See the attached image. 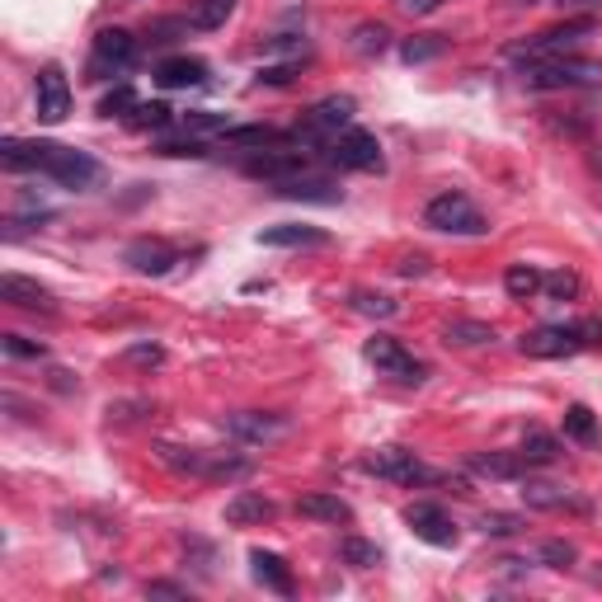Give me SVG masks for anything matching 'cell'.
<instances>
[{"label":"cell","mask_w":602,"mask_h":602,"mask_svg":"<svg viewBox=\"0 0 602 602\" xmlns=\"http://www.w3.org/2000/svg\"><path fill=\"white\" fill-rule=\"evenodd\" d=\"M0 165L10 174H47L62 189H95L104 174V165L90 151L62 147V141H20V137L0 141Z\"/></svg>","instance_id":"1"},{"label":"cell","mask_w":602,"mask_h":602,"mask_svg":"<svg viewBox=\"0 0 602 602\" xmlns=\"http://www.w3.org/2000/svg\"><path fill=\"white\" fill-rule=\"evenodd\" d=\"M353 114H358V99H353V95H330V99L311 104V109L301 114L292 141H297V147H307V151H311V147L325 151L334 137L353 128Z\"/></svg>","instance_id":"2"},{"label":"cell","mask_w":602,"mask_h":602,"mask_svg":"<svg viewBox=\"0 0 602 602\" xmlns=\"http://www.w3.org/2000/svg\"><path fill=\"white\" fill-rule=\"evenodd\" d=\"M598 24L583 14V20H565V24H556V29H541V33H533V39H523V43H513L508 47V62L513 66H533V62H551V57H570V52L589 39Z\"/></svg>","instance_id":"3"},{"label":"cell","mask_w":602,"mask_h":602,"mask_svg":"<svg viewBox=\"0 0 602 602\" xmlns=\"http://www.w3.org/2000/svg\"><path fill=\"white\" fill-rule=\"evenodd\" d=\"M523 85L527 90H593L602 85V62L589 57H551V62H533L523 66Z\"/></svg>","instance_id":"4"},{"label":"cell","mask_w":602,"mask_h":602,"mask_svg":"<svg viewBox=\"0 0 602 602\" xmlns=\"http://www.w3.org/2000/svg\"><path fill=\"white\" fill-rule=\"evenodd\" d=\"M423 226H433V232L442 236H485L490 232V222H485V212L475 207L466 193H438V198L423 207Z\"/></svg>","instance_id":"5"},{"label":"cell","mask_w":602,"mask_h":602,"mask_svg":"<svg viewBox=\"0 0 602 602\" xmlns=\"http://www.w3.org/2000/svg\"><path fill=\"white\" fill-rule=\"evenodd\" d=\"M363 358L377 367L381 377H396V381H410V386L429 381V363L415 358V353L405 348L400 340H391V334H377V340H367V344H363Z\"/></svg>","instance_id":"6"},{"label":"cell","mask_w":602,"mask_h":602,"mask_svg":"<svg viewBox=\"0 0 602 602\" xmlns=\"http://www.w3.org/2000/svg\"><path fill=\"white\" fill-rule=\"evenodd\" d=\"M137 62V39L128 29H99L95 43H90V80H109V76H122Z\"/></svg>","instance_id":"7"},{"label":"cell","mask_w":602,"mask_h":602,"mask_svg":"<svg viewBox=\"0 0 602 602\" xmlns=\"http://www.w3.org/2000/svg\"><path fill=\"white\" fill-rule=\"evenodd\" d=\"M325 161L334 165V170H363V174H372V170H381L386 165V155H381V141L372 137V132H363V128H348V132H340L325 147Z\"/></svg>","instance_id":"8"},{"label":"cell","mask_w":602,"mask_h":602,"mask_svg":"<svg viewBox=\"0 0 602 602\" xmlns=\"http://www.w3.org/2000/svg\"><path fill=\"white\" fill-rule=\"evenodd\" d=\"M363 466L372 475H381V481H396V485H433L438 481V471L423 466L410 448H377Z\"/></svg>","instance_id":"9"},{"label":"cell","mask_w":602,"mask_h":602,"mask_svg":"<svg viewBox=\"0 0 602 602\" xmlns=\"http://www.w3.org/2000/svg\"><path fill=\"white\" fill-rule=\"evenodd\" d=\"M301 170H311V155H307V147H264V151H250L245 155V174H255V180H269V184H278V180H292V174H301Z\"/></svg>","instance_id":"10"},{"label":"cell","mask_w":602,"mask_h":602,"mask_svg":"<svg viewBox=\"0 0 602 602\" xmlns=\"http://www.w3.org/2000/svg\"><path fill=\"white\" fill-rule=\"evenodd\" d=\"M33 104H39V118L52 122V128L71 114V85H66V71L57 62H47L39 71V80H33Z\"/></svg>","instance_id":"11"},{"label":"cell","mask_w":602,"mask_h":602,"mask_svg":"<svg viewBox=\"0 0 602 602\" xmlns=\"http://www.w3.org/2000/svg\"><path fill=\"white\" fill-rule=\"evenodd\" d=\"M122 264H132L137 273L165 278L174 264H180V250H174L170 240H161V236H137V240H128V250H122Z\"/></svg>","instance_id":"12"},{"label":"cell","mask_w":602,"mask_h":602,"mask_svg":"<svg viewBox=\"0 0 602 602\" xmlns=\"http://www.w3.org/2000/svg\"><path fill=\"white\" fill-rule=\"evenodd\" d=\"M405 523H410V533L419 537V541H429V546H438V551H448V546H456V523L442 513L438 504H410L405 508Z\"/></svg>","instance_id":"13"},{"label":"cell","mask_w":602,"mask_h":602,"mask_svg":"<svg viewBox=\"0 0 602 602\" xmlns=\"http://www.w3.org/2000/svg\"><path fill=\"white\" fill-rule=\"evenodd\" d=\"M579 348H583L579 325H541L533 334H523L527 358H570V353H579Z\"/></svg>","instance_id":"14"},{"label":"cell","mask_w":602,"mask_h":602,"mask_svg":"<svg viewBox=\"0 0 602 602\" xmlns=\"http://www.w3.org/2000/svg\"><path fill=\"white\" fill-rule=\"evenodd\" d=\"M0 301L14 307V311H43V315L57 311V297H52L43 282L24 278V273H6V278H0Z\"/></svg>","instance_id":"15"},{"label":"cell","mask_w":602,"mask_h":602,"mask_svg":"<svg viewBox=\"0 0 602 602\" xmlns=\"http://www.w3.org/2000/svg\"><path fill=\"white\" fill-rule=\"evenodd\" d=\"M273 193H278V198H297V203H340L344 198L340 184L325 180V174H311V170L292 174V180H278Z\"/></svg>","instance_id":"16"},{"label":"cell","mask_w":602,"mask_h":602,"mask_svg":"<svg viewBox=\"0 0 602 602\" xmlns=\"http://www.w3.org/2000/svg\"><path fill=\"white\" fill-rule=\"evenodd\" d=\"M523 504L541 508V513H589V499H579L574 490L551 485V481H527L523 485Z\"/></svg>","instance_id":"17"},{"label":"cell","mask_w":602,"mask_h":602,"mask_svg":"<svg viewBox=\"0 0 602 602\" xmlns=\"http://www.w3.org/2000/svg\"><path fill=\"white\" fill-rule=\"evenodd\" d=\"M232 527H255V523H273L278 518V504L269 499V494H259V490H236L232 494V504H226L222 513Z\"/></svg>","instance_id":"18"},{"label":"cell","mask_w":602,"mask_h":602,"mask_svg":"<svg viewBox=\"0 0 602 602\" xmlns=\"http://www.w3.org/2000/svg\"><path fill=\"white\" fill-rule=\"evenodd\" d=\"M259 245H273V250H321V245H330V232H321V226L282 222V226L259 232Z\"/></svg>","instance_id":"19"},{"label":"cell","mask_w":602,"mask_h":602,"mask_svg":"<svg viewBox=\"0 0 602 602\" xmlns=\"http://www.w3.org/2000/svg\"><path fill=\"white\" fill-rule=\"evenodd\" d=\"M226 429H232L240 442H273V438L288 433V419H282V415L245 410V415H232V419H226Z\"/></svg>","instance_id":"20"},{"label":"cell","mask_w":602,"mask_h":602,"mask_svg":"<svg viewBox=\"0 0 602 602\" xmlns=\"http://www.w3.org/2000/svg\"><path fill=\"white\" fill-rule=\"evenodd\" d=\"M155 85H165V90H193V85H207V62L165 57L161 66H155Z\"/></svg>","instance_id":"21"},{"label":"cell","mask_w":602,"mask_h":602,"mask_svg":"<svg viewBox=\"0 0 602 602\" xmlns=\"http://www.w3.org/2000/svg\"><path fill=\"white\" fill-rule=\"evenodd\" d=\"M297 513L301 518H315V523H353V508L340 499V494H325V490H311V494H301L297 499Z\"/></svg>","instance_id":"22"},{"label":"cell","mask_w":602,"mask_h":602,"mask_svg":"<svg viewBox=\"0 0 602 602\" xmlns=\"http://www.w3.org/2000/svg\"><path fill=\"white\" fill-rule=\"evenodd\" d=\"M250 574H255V583H264V589H273V593H282V598L297 589L288 560L273 556V551H250Z\"/></svg>","instance_id":"23"},{"label":"cell","mask_w":602,"mask_h":602,"mask_svg":"<svg viewBox=\"0 0 602 602\" xmlns=\"http://www.w3.org/2000/svg\"><path fill=\"white\" fill-rule=\"evenodd\" d=\"M236 6H240V0H189L184 20H189L193 33H217L236 14Z\"/></svg>","instance_id":"24"},{"label":"cell","mask_w":602,"mask_h":602,"mask_svg":"<svg viewBox=\"0 0 602 602\" xmlns=\"http://www.w3.org/2000/svg\"><path fill=\"white\" fill-rule=\"evenodd\" d=\"M466 466L475 475H490V481H518V475L527 471V462L518 452H475Z\"/></svg>","instance_id":"25"},{"label":"cell","mask_w":602,"mask_h":602,"mask_svg":"<svg viewBox=\"0 0 602 602\" xmlns=\"http://www.w3.org/2000/svg\"><path fill=\"white\" fill-rule=\"evenodd\" d=\"M348 47L358 52V57H381V52L391 47V29L377 24V20H363V24H353Z\"/></svg>","instance_id":"26"},{"label":"cell","mask_w":602,"mask_h":602,"mask_svg":"<svg viewBox=\"0 0 602 602\" xmlns=\"http://www.w3.org/2000/svg\"><path fill=\"white\" fill-rule=\"evenodd\" d=\"M518 456H523L527 466H551L556 456H560V438H556V433H546V429H527V433H523Z\"/></svg>","instance_id":"27"},{"label":"cell","mask_w":602,"mask_h":602,"mask_svg":"<svg viewBox=\"0 0 602 602\" xmlns=\"http://www.w3.org/2000/svg\"><path fill=\"white\" fill-rule=\"evenodd\" d=\"M442 340L456 344V348H481V344H494L499 334H494V325H485V321H452L442 330Z\"/></svg>","instance_id":"28"},{"label":"cell","mask_w":602,"mask_h":602,"mask_svg":"<svg viewBox=\"0 0 602 602\" xmlns=\"http://www.w3.org/2000/svg\"><path fill=\"white\" fill-rule=\"evenodd\" d=\"M348 307L358 311V315H372V321H396V315H400V301H396V297H386V292H363V288L348 297Z\"/></svg>","instance_id":"29"},{"label":"cell","mask_w":602,"mask_h":602,"mask_svg":"<svg viewBox=\"0 0 602 602\" xmlns=\"http://www.w3.org/2000/svg\"><path fill=\"white\" fill-rule=\"evenodd\" d=\"M541 282H546V273H541V269H533V264H513V269L504 273V288H508V297H513V301L537 297V292H541Z\"/></svg>","instance_id":"30"},{"label":"cell","mask_w":602,"mask_h":602,"mask_svg":"<svg viewBox=\"0 0 602 602\" xmlns=\"http://www.w3.org/2000/svg\"><path fill=\"white\" fill-rule=\"evenodd\" d=\"M442 52H448V39H442V33H415V39L400 43V57L410 62V66L433 62V57H442Z\"/></svg>","instance_id":"31"},{"label":"cell","mask_w":602,"mask_h":602,"mask_svg":"<svg viewBox=\"0 0 602 602\" xmlns=\"http://www.w3.org/2000/svg\"><path fill=\"white\" fill-rule=\"evenodd\" d=\"M222 141H226V147H255V151H264V147H278V141H288V137H282L278 128H226Z\"/></svg>","instance_id":"32"},{"label":"cell","mask_w":602,"mask_h":602,"mask_svg":"<svg viewBox=\"0 0 602 602\" xmlns=\"http://www.w3.org/2000/svg\"><path fill=\"white\" fill-rule=\"evenodd\" d=\"M340 556L353 565V570H377V565H381V546L377 541H363V537H344L340 541Z\"/></svg>","instance_id":"33"},{"label":"cell","mask_w":602,"mask_h":602,"mask_svg":"<svg viewBox=\"0 0 602 602\" xmlns=\"http://www.w3.org/2000/svg\"><path fill=\"white\" fill-rule=\"evenodd\" d=\"M174 118H180V114H174L170 109V104H137V109H132V128H151V132H170L174 128Z\"/></svg>","instance_id":"34"},{"label":"cell","mask_w":602,"mask_h":602,"mask_svg":"<svg viewBox=\"0 0 602 602\" xmlns=\"http://www.w3.org/2000/svg\"><path fill=\"white\" fill-rule=\"evenodd\" d=\"M137 90L132 85H118V90H109L99 99V118H132V109H137Z\"/></svg>","instance_id":"35"},{"label":"cell","mask_w":602,"mask_h":602,"mask_svg":"<svg viewBox=\"0 0 602 602\" xmlns=\"http://www.w3.org/2000/svg\"><path fill=\"white\" fill-rule=\"evenodd\" d=\"M565 433H570L574 442H593L598 423H593V410H589V405H570V410H565Z\"/></svg>","instance_id":"36"},{"label":"cell","mask_w":602,"mask_h":602,"mask_svg":"<svg viewBox=\"0 0 602 602\" xmlns=\"http://www.w3.org/2000/svg\"><path fill=\"white\" fill-rule=\"evenodd\" d=\"M537 560L551 565V570H570V565L579 560V551H574L570 541H541V546H537Z\"/></svg>","instance_id":"37"},{"label":"cell","mask_w":602,"mask_h":602,"mask_svg":"<svg viewBox=\"0 0 602 602\" xmlns=\"http://www.w3.org/2000/svg\"><path fill=\"white\" fill-rule=\"evenodd\" d=\"M184 33H189V20H155L147 29V43L151 47H170V43H180Z\"/></svg>","instance_id":"38"},{"label":"cell","mask_w":602,"mask_h":602,"mask_svg":"<svg viewBox=\"0 0 602 602\" xmlns=\"http://www.w3.org/2000/svg\"><path fill=\"white\" fill-rule=\"evenodd\" d=\"M523 518H513V513H485L481 518V533L485 537H513V533H523Z\"/></svg>","instance_id":"39"},{"label":"cell","mask_w":602,"mask_h":602,"mask_svg":"<svg viewBox=\"0 0 602 602\" xmlns=\"http://www.w3.org/2000/svg\"><path fill=\"white\" fill-rule=\"evenodd\" d=\"M0 348H6V358H33V363H39L43 353H47L39 340H24V334H6V340H0Z\"/></svg>","instance_id":"40"},{"label":"cell","mask_w":602,"mask_h":602,"mask_svg":"<svg viewBox=\"0 0 602 602\" xmlns=\"http://www.w3.org/2000/svg\"><path fill=\"white\" fill-rule=\"evenodd\" d=\"M541 292H551L556 301H565V297H574V292H579V273H570V269H556V273H546V282H541Z\"/></svg>","instance_id":"41"},{"label":"cell","mask_w":602,"mask_h":602,"mask_svg":"<svg viewBox=\"0 0 602 602\" xmlns=\"http://www.w3.org/2000/svg\"><path fill=\"white\" fill-rule=\"evenodd\" d=\"M122 363H132V367H161L165 363V348L161 344H132L128 353H122Z\"/></svg>","instance_id":"42"},{"label":"cell","mask_w":602,"mask_h":602,"mask_svg":"<svg viewBox=\"0 0 602 602\" xmlns=\"http://www.w3.org/2000/svg\"><path fill=\"white\" fill-rule=\"evenodd\" d=\"M301 71V57H292V62H278V66H259V85H288L292 76Z\"/></svg>","instance_id":"43"},{"label":"cell","mask_w":602,"mask_h":602,"mask_svg":"<svg viewBox=\"0 0 602 602\" xmlns=\"http://www.w3.org/2000/svg\"><path fill=\"white\" fill-rule=\"evenodd\" d=\"M391 6L400 10V14H415V20H423V14H438L448 0H391Z\"/></svg>","instance_id":"44"},{"label":"cell","mask_w":602,"mask_h":602,"mask_svg":"<svg viewBox=\"0 0 602 602\" xmlns=\"http://www.w3.org/2000/svg\"><path fill=\"white\" fill-rule=\"evenodd\" d=\"M579 340H583V348H602V321H579Z\"/></svg>","instance_id":"45"},{"label":"cell","mask_w":602,"mask_h":602,"mask_svg":"<svg viewBox=\"0 0 602 602\" xmlns=\"http://www.w3.org/2000/svg\"><path fill=\"white\" fill-rule=\"evenodd\" d=\"M423 273H429V259H423V255H405L400 259V278H423Z\"/></svg>","instance_id":"46"},{"label":"cell","mask_w":602,"mask_h":602,"mask_svg":"<svg viewBox=\"0 0 602 602\" xmlns=\"http://www.w3.org/2000/svg\"><path fill=\"white\" fill-rule=\"evenodd\" d=\"M147 593L151 598H189V589H180V583H151Z\"/></svg>","instance_id":"47"},{"label":"cell","mask_w":602,"mask_h":602,"mask_svg":"<svg viewBox=\"0 0 602 602\" xmlns=\"http://www.w3.org/2000/svg\"><path fill=\"white\" fill-rule=\"evenodd\" d=\"M556 6H565V10H593V6H602V0H556Z\"/></svg>","instance_id":"48"},{"label":"cell","mask_w":602,"mask_h":602,"mask_svg":"<svg viewBox=\"0 0 602 602\" xmlns=\"http://www.w3.org/2000/svg\"><path fill=\"white\" fill-rule=\"evenodd\" d=\"M52 386H57V391H71L76 381H71V372H52Z\"/></svg>","instance_id":"49"},{"label":"cell","mask_w":602,"mask_h":602,"mask_svg":"<svg viewBox=\"0 0 602 602\" xmlns=\"http://www.w3.org/2000/svg\"><path fill=\"white\" fill-rule=\"evenodd\" d=\"M508 10H527V6H546V0H504Z\"/></svg>","instance_id":"50"},{"label":"cell","mask_w":602,"mask_h":602,"mask_svg":"<svg viewBox=\"0 0 602 602\" xmlns=\"http://www.w3.org/2000/svg\"><path fill=\"white\" fill-rule=\"evenodd\" d=\"M593 165H598V174H602V147H598V155H593Z\"/></svg>","instance_id":"51"},{"label":"cell","mask_w":602,"mask_h":602,"mask_svg":"<svg viewBox=\"0 0 602 602\" xmlns=\"http://www.w3.org/2000/svg\"><path fill=\"white\" fill-rule=\"evenodd\" d=\"M114 6H137V0H114Z\"/></svg>","instance_id":"52"}]
</instances>
